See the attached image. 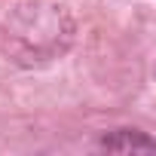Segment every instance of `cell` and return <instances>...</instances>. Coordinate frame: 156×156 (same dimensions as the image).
Segmentation results:
<instances>
[{
  "label": "cell",
  "mask_w": 156,
  "mask_h": 156,
  "mask_svg": "<svg viewBox=\"0 0 156 156\" xmlns=\"http://www.w3.org/2000/svg\"><path fill=\"white\" fill-rule=\"evenodd\" d=\"M101 147L104 150H150L153 141L138 129H119L116 135H107L101 141Z\"/></svg>",
  "instance_id": "cell-2"
},
{
  "label": "cell",
  "mask_w": 156,
  "mask_h": 156,
  "mask_svg": "<svg viewBox=\"0 0 156 156\" xmlns=\"http://www.w3.org/2000/svg\"><path fill=\"white\" fill-rule=\"evenodd\" d=\"M70 22L64 19V12H58L55 6H22L16 12V19L6 28V37L12 43V52L22 61H37V58H49L55 52H64L70 43Z\"/></svg>",
  "instance_id": "cell-1"
}]
</instances>
